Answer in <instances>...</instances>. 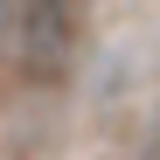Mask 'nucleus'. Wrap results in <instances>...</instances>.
Listing matches in <instances>:
<instances>
[{"label":"nucleus","mask_w":160,"mask_h":160,"mask_svg":"<svg viewBox=\"0 0 160 160\" xmlns=\"http://www.w3.org/2000/svg\"><path fill=\"white\" fill-rule=\"evenodd\" d=\"M7 56L21 84H63L84 56V0H14Z\"/></svg>","instance_id":"obj_1"},{"label":"nucleus","mask_w":160,"mask_h":160,"mask_svg":"<svg viewBox=\"0 0 160 160\" xmlns=\"http://www.w3.org/2000/svg\"><path fill=\"white\" fill-rule=\"evenodd\" d=\"M7 28H14V0H0V49H7Z\"/></svg>","instance_id":"obj_2"},{"label":"nucleus","mask_w":160,"mask_h":160,"mask_svg":"<svg viewBox=\"0 0 160 160\" xmlns=\"http://www.w3.org/2000/svg\"><path fill=\"white\" fill-rule=\"evenodd\" d=\"M139 160H160V125H153V139H146V153H139Z\"/></svg>","instance_id":"obj_3"}]
</instances>
